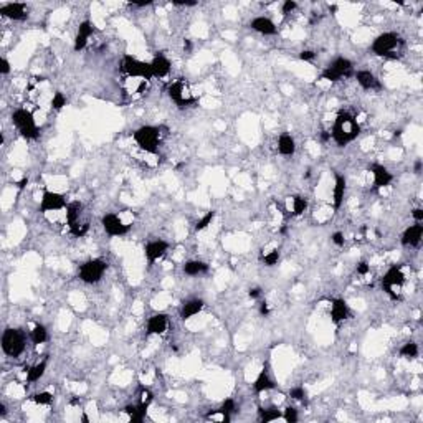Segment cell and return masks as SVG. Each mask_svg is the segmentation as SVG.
Segmentation results:
<instances>
[{
	"label": "cell",
	"mask_w": 423,
	"mask_h": 423,
	"mask_svg": "<svg viewBox=\"0 0 423 423\" xmlns=\"http://www.w3.org/2000/svg\"><path fill=\"white\" fill-rule=\"evenodd\" d=\"M359 134H361V126H359L357 119L347 111L339 112L332 129H331V137L339 147H346L349 142L357 139Z\"/></svg>",
	"instance_id": "cell-1"
},
{
	"label": "cell",
	"mask_w": 423,
	"mask_h": 423,
	"mask_svg": "<svg viewBox=\"0 0 423 423\" xmlns=\"http://www.w3.org/2000/svg\"><path fill=\"white\" fill-rule=\"evenodd\" d=\"M134 141L142 150L149 154H156L161 142V128L157 126H142L134 131Z\"/></svg>",
	"instance_id": "cell-2"
},
{
	"label": "cell",
	"mask_w": 423,
	"mask_h": 423,
	"mask_svg": "<svg viewBox=\"0 0 423 423\" xmlns=\"http://www.w3.org/2000/svg\"><path fill=\"white\" fill-rule=\"evenodd\" d=\"M2 350L8 357H20L25 350V332L22 329L8 328L2 334Z\"/></svg>",
	"instance_id": "cell-3"
},
{
	"label": "cell",
	"mask_w": 423,
	"mask_h": 423,
	"mask_svg": "<svg viewBox=\"0 0 423 423\" xmlns=\"http://www.w3.org/2000/svg\"><path fill=\"white\" fill-rule=\"evenodd\" d=\"M12 123L17 126L18 132L25 139H37L38 137V128H37L35 119H33V114L30 111L23 110V108L15 110L12 112Z\"/></svg>",
	"instance_id": "cell-4"
},
{
	"label": "cell",
	"mask_w": 423,
	"mask_h": 423,
	"mask_svg": "<svg viewBox=\"0 0 423 423\" xmlns=\"http://www.w3.org/2000/svg\"><path fill=\"white\" fill-rule=\"evenodd\" d=\"M354 65L349 58L339 56L321 73V79H328L331 83H336L344 76H352Z\"/></svg>",
	"instance_id": "cell-5"
},
{
	"label": "cell",
	"mask_w": 423,
	"mask_h": 423,
	"mask_svg": "<svg viewBox=\"0 0 423 423\" xmlns=\"http://www.w3.org/2000/svg\"><path fill=\"white\" fill-rule=\"evenodd\" d=\"M402 43L400 37L393 32H385L382 35H379L372 43V52L375 53L377 56H384V58H399L393 53V50L397 48V45Z\"/></svg>",
	"instance_id": "cell-6"
},
{
	"label": "cell",
	"mask_w": 423,
	"mask_h": 423,
	"mask_svg": "<svg viewBox=\"0 0 423 423\" xmlns=\"http://www.w3.org/2000/svg\"><path fill=\"white\" fill-rule=\"evenodd\" d=\"M108 270V263L101 258H94L83 263L79 266V279L86 284H94L103 278L104 271Z\"/></svg>",
	"instance_id": "cell-7"
},
{
	"label": "cell",
	"mask_w": 423,
	"mask_h": 423,
	"mask_svg": "<svg viewBox=\"0 0 423 423\" xmlns=\"http://www.w3.org/2000/svg\"><path fill=\"white\" fill-rule=\"evenodd\" d=\"M121 68H123V71H126L131 78H142V79H146V81L152 78V68H150V63L141 61L131 55H124L123 63H121Z\"/></svg>",
	"instance_id": "cell-8"
},
{
	"label": "cell",
	"mask_w": 423,
	"mask_h": 423,
	"mask_svg": "<svg viewBox=\"0 0 423 423\" xmlns=\"http://www.w3.org/2000/svg\"><path fill=\"white\" fill-rule=\"evenodd\" d=\"M404 283H405V275L404 271H402V266H397V265L392 266L390 270L384 275L382 281H380L382 290L387 293L392 299H399V294H397L395 290H400V288L404 286Z\"/></svg>",
	"instance_id": "cell-9"
},
{
	"label": "cell",
	"mask_w": 423,
	"mask_h": 423,
	"mask_svg": "<svg viewBox=\"0 0 423 423\" xmlns=\"http://www.w3.org/2000/svg\"><path fill=\"white\" fill-rule=\"evenodd\" d=\"M167 94H169V98L172 99L179 108H187L197 101L194 96L187 91V88L182 81H174L172 85L169 86V90H167Z\"/></svg>",
	"instance_id": "cell-10"
},
{
	"label": "cell",
	"mask_w": 423,
	"mask_h": 423,
	"mask_svg": "<svg viewBox=\"0 0 423 423\" xmlns=\"http://www.w3.org/2000/svg\"><path fill=\"white\" fill-rule=\"evenodd\" d=\"M101 225L104 232L110 237H123L131 230V225L123 223V220H121L116 213H106V215H103Z\"/></svg>",
	"instance_id": "cell-11"
},
{
	"label": "cell",
	"mask_w": 423,
	"mask_h": 423,
	"mask_svg": "<svg viewBox=\"0 0 423 423\" xmlns=\"http://www.w3.org/2000/svg\"><path fill=\"white\" fill-rule=\"evenodd\" d=\"M63 208H66V200L61 194L50 192V190L43 192V197H41V202H40V208H38L41 213L63 210Z\"/></svg>",
	"instance_id": "cell-12"
},
{
	"label": "cell",
	"mask_w": 423,
	"mask_h": 423,
	"mask_svg": "<svg viewBox=\"0 0 423 423\" xmlns=\"http://www.w3.org/2000/svg\"><path fill=\"white\" fill-rule=\"evenodd\" d=\"M0 15L10 20H17V22H23V20L28 18V10L27 7H25V3L14 2V3H7V5L0 7Z\"/></svg>",
	"instance_id": "cell-13"
},
{
	"label": "cell",
	"mask_w": 423,
	"mask_h": 423,
	"mask_svg": "<svg viewBox=\"0 0 423 423\" xmlns=\"http://www.w3.org/2000/svg\"><path fill=\"white\" fill-rule=\"evenodd\" d=\"M368 170L374 175V190H379V188L387 187L388 184L393 181V175L388 172L387 167L380 166V164H372L368 166Z\"/></svg>",
	"instance_id": "cell-14"
},
{
	"label": "cell",
	"mask_w": 423,
	"mask_h": 423,
	"mask_svg": "<svg viewBox=\"0 0 423 423\" xmlns=\"http://www.w3.org/2000/svg\"><path fill=\"white\" fill-rule=\"evenodd\" d=\"M169 250V243L164 241V240H154V241H149L144 248V253H146V258L147 261L152 265L156 259H159L161 257H164V253Z\"/></svg>",
	"instance_id": "cell-15"
},
{
	"label": "cell",
	"mask_w": 423,
	"mask_h": 423,
	"mask_svg": "<svg viewBox=\"0 0 423 423\" xmlns=\"http://www.w3.org/2000/svg\"><path fill=\"white\" fill-rule=\"evenodd\" d=\"M93 32H94V27H93V23H91L90 20H85V22L79 23L76 38H74V47H73L74 52H81V50L86 47L88 38L93 35Z\"/></svg>",
	"instance_id": "cell-16"
},
{
	"label": "cell",
	"mask_w": 423,
	"mask_h": 423,
	"mask_svg": "<svg viewBox=\"0 0 423 423\" xmlns=\"http://www.w3.org/2000/svg\"><path fill=\"white\" fill-rule=\"evenodd\" d=\"M422 237H423V225L415 223V225H410V227L405 230L400 241L404 246H418L422 241Z\"/></svg>",
	"instance_id": "cell-17"
},
{
	"label": "cell",
	"mask_w": 423,
	"mask_h": 423,
	"mask_svg": "<svg viewBox=\"0 0 423 423\" xmlns=\"http://www.w3.org/2000/svg\"><path fill=\"white\" fill-rule=\"evenodd\" d=\"M167 324H169L167 314H164V313L154 314V316H150L149 321H147V334H149V336L164 334L166 329H167Z\"/></svg>",
	"instance_id": "cell-18"
},
{
	"label": "cell",
	"mask_w": 423,
	"mask_h": 423,
	"mask_svg": "<svg viewBox=\"0 0 423 423\" xmlns=\"http://www.w3.org/2000/svg\"><path fill=\"white\" fill-rule=\"evenodd\" d=\"M250 28H253L255 32L261 33V35H275L278 32L275 22L268 17H257L250 22Z\"/></svg>",
	"instance_id": "cell-19"
},
{
	"label": "cell",
	"mask_w": 423,
	"mask_h": 423,
	"mask_svg": "<svg viewBox=\"0 0 423 423\" xmlns=\"http://www.w3.org/2000/svg\"><path fill=\"white\" fill-rule=\"evenodd\" d=\"M150 68H152V76L156 78H164L170 73V61L169 58H166L162 53L154 56V60L150 61Z\"/></svg>",
	"instance_id": "cell-20"
},
{
	"label": "cell",
	"mask_w": 423,
	"mask_h": 423,
	"mask_svg": "<svg viewBox=\"0 0 423 423\" xmlns=\"http://www.w3.org/2000/svg\"><path fill=\"white\" fill-rule=\"evenodd\" d=\"M354 76H355L357 83L364 88V90H380L379 79H377L375 74L370 73V71L359 70V71H355V73H354Z\"/></svg>",
	"instance_id": "cell-21"
},
{
	"label": "cell",
	"mask_w": 423,
	"mask_h": 423,
	"mask_svg": "<svg viewBox=\"0 0 423 423\" xmlns=\"http://www.w3.org/2000/svg\"><path fill=\"white\" fill-rule=\"evenodd\" d=\"M205 303L202 299H188L184 303V306L181 308V319L187 321L190 319L192 316H195V314H199L200 311L203 309Z\"/></svg>",
	"instance_id": "cell-22"
},
{
	"label": "cell",
	"mask_w": 423,
	"mask_h": 423,
	"mask_svg": "<svg viewBox=\"0 0 423 423\" xmlns=\"http://www.w3.org/2000/svg\"><path fill=\"white\" fill-rule=\"evenodd\" d=\"M349 314V308H347V303L344 299H334L332 301V308H331V317H332L334 324H339L347 317Z\"/></svg>",
	"instance_id": "cell-23"
},
{
	"label": "cell",
	"mask_w": 423,
	"mask_h": 423,
	"mask_svg": "<svg viewBox=\"0 0 423 423\" xmlns=\"http://www.w3.org/2000/svg\"><path fill=\"white\" fill-rule=\"evenodd\" d=\"M346 194V177L341 174H336V184H334V210L341 208L342 202H344Z\"/></svg>",
	"instance_id": "cell-24"
},
{
	"label": "cell",
	"mask_w": 423,
	"mask_h": 423,
	"mask_svg": "<svg viewBox=\"0 0 423 423\" xmlns=\"http://www.w3.org/2000/svg\"><path fill=\"white\" fill-rule=\"evenodd\" d=\"M275 387H276V384L273 382V380H271V377H270V374H268V370H266V368H263V370L259 372V375L257 377V380H255V384H253L255 392L261 393V392H266V390H270V388H275Z\"/></svg>",
	"instance_id": "cell-25"
},
{
	"label": "cell",
	"mask_w": 423,
	"mask_h": 423,
	"mask_svg": "<svg viewBox=\"0 0 423 423\" xmlns=\"http://www.w3.org/2000/svg\"><path fill=\"white\" fill-rule=\"evenodd\" d=\"M81 212H83V203L78 202V200L66 205V223H68V227H73L74 223H78L79 217H81Z\"/></svg>",
	"instance_id": "cell-26"
},
{
	"label": "cell",
	"mask_w": 423,
	"mask_h": 423,
	"mask_svg": "<svg viewBox=\"0 0 423 423\" xmlns=\"http://www.w3.org/2000/svg\"><path fill=\"white\" fill-rule=\"evenodd\" d=\"M278 150H279V154H281V156H286V157H290V156H293V154H294L296 142L290 136V134H281V136H279V139H278Z\"/></svg>",
	"instance_id": "cell-27"
},
{
	"label": "cell",
	"mask_w": 423,
	"mask_h": 423,
	"mask_svg": "<svg viewBox=\"0 0 423 423\" xmlns=\"http://www.w3.org/2000/svg\"><path fill=\"white\" fill-rule=\"evenodd\" d=\"M208 271V265L203 261H199V259H194V261H187L184 265V273L188 276H199L203 275Z\"/></svg>",
	"instance_id": "cell-28"
},
{
	"label": "cell",
	"mask_w": 423,
	"mask_h": 423,
	"mask_svg": "<svg viewBox=\"0 0 423 423\" xmlns=\"http://www.w3.org/2000/svg\"><path fill=\"white\" fill-rule=\"evenodd\" d=\"M45 370H47V361H41L38 362L37 366L30 367L27 370V382H37V380H40L41 377H43Z\"/></svg>",
	"instance_id": "cell-29"
},
{
	"label": "cell",
	"mask_w": 423,
	"mask_h": 423,
	"mask_svg": "<svg viewBox=\"0 0 423 423\" xmlns=\"http://www.w3.org/2000/svg\"><path fill=\"white\" fill-rule=\"evenodd\" d=\"M258 413H259V420L263 423H268V422H273V420H278V418H283V413L279 412L278 408H258Z\"/></svg>",
	"instance_id": "cell-30"
},
{
	"label": "cell",
	"mask_w": 423,
	"mask_h": 423,
	"mask_svg": "<svg viewBox=\"0 0 423 423\" xmlns=\"http://www.w3.org/2000/svg\"><path fill=\"white\" fill-rule=\"evenodd\" d=\"M30 337H32L33 344H43V342L48 339V332H47V329H45V326L37 324L35 328H33V331H32Z\"/></svg>",
	"instance_id": "cell-31"
},
{
	"label": "cell",
	"mask_w": 423,
	"mask_h": 423,
	"mask_svg": "<svg viewBox=\"0 0 423 423\" xmlns=\"http://www.w3.org/2000/svg\"><path fill=\"white\" fill-rule=\"evenodd\" d=\"M400 355H402V357H407V359L417 357V355H418V346L413 341L405 342V344L402 346V349H400Z\"/></svg>",
	"instance_id": "cell-32"
},
{
	"label": "cell",
	"mask_w": 423,
	"mask_h": 423,
	"mask_svg": "<svg viewBox=\"0 0 423 423\" xmlns=\"http://www.w3.org/2000/svg\"><path fill=\"white\" fill-rule=\"evenodd\" d=\"M220 413L223 415V422L228 423L230 422V415H232L233 412H235V400L233 399H227L221 404V407L219 408Z\"/></svg>",
	"instance_id": "cell-33"
},
{
	"label": "cell",
	"mask_w": 423,
	"mask_h": 423,
	"mask_svg": "<svg viewBox=\"0 0 423 423\" xmlns=\"http://www.w3.org/2000/svg\"><path fill=\"white\" fill-rule=\"evenodd\" d=\"M215 215H217L215 210H210V212L205 213L202 219H200L195 223V230H197V232H200V230H205V228L208 227V225H212V221H213V219H215Z\"/></svg>",
	"instance_id": "cell-34"
},
{
	"label": "cell",
	"mask_w": 423,
	"mask_h": 423,
	"mask_svg": "<svg viewBox=\"0 0 423 423\" xmlns=\"http://www.w3.org/2000/svg\"><path fill=\"white\" fill-rule=\"evenodd\" d=\"M88 230H90V223H88V221H83V223L81 221H78V223H74L73 227H70V232L73 233L76 238L85 237L88 233Z\"/></svg>",
	"instance_id": "cell-35"
},
{
	"label": "cell",
	"mask_w": 423,
	"mask_h": 423,
	"mask_svg": "<svg viewBox=\"0 0 423 423\" xmlns=\"http://www.w3.org/2000/svg\"><path fill=\"white\" fill-rule=\"evenodd\" d=\"M308 208V202L303 199V197H293V213L294 215H301V213H304V210Z\"/></svg>",
	"instance_id": "cell-36"
},
{
	"label": "cell",
	"mask_w": 423,
	"mask_h": 423,
	"mask_svg": "<svg viewBox=\"0 0 423 423\" xmlns=\"http://www.w3.org/2000/svg\"><path fill=\"white\" fill-rule=\"evenodd\" d=\"M261 261L265 263L266 266H275V265H278V261H279V251H278V250H271L268 255H263V257H261Z\"/></svg>",
	"instance_id": "cell-37"
},
{
	"label": "cell",
	"mask_w": 423,
	"mask_h": 423,
	"mask_svg": "<svg viewBox=\"0 0 423 423\" xmlns=\"http://www.w3.org/2000/svg\"><path fill=\"white\" fill-rule=\"evenodd\" d=\"M63 106H66V98L63 93L56 91V93L53 94V99H52V108L55 111H60V110H63Z\"/></svg>",
	"instance_id": "cell-38"
},
{
	"label": "cell",
	"mask_w": 423,
	"mask_h": 423,
	"mask_svg": "<svg viewBox=\"0 0 423 423\" xmlns=\"http://www.w3.org/2000/svg\"><path fill=\"white\" fill-rule=\"evenodd\" d=\"M52 400H53V395L50 392H40L33 395V402L38 405H48L52 404Z\"/></svg>",
	"instance_id": "cell-39"
},
{
	"label": "cell",
	"mask_w": 423,
	"mask_h": 423,
	"mask_svg": "<svg viewBox=\"0 0 423 423\" xmlns=\"http://www.w3.org/2000/svg\"><path fill=\"white\" fill-rule=\"evenodd\" d=\"M283 420L288 423H296L298 422V410L294 407H288L283 413Z\"/></svg>",
	"instance_id": "cell-40"
},
{
	"label": "cell",
	"mask_w": 423,
	"mask_h": 423,
	"mask_svg": "<svg viewBox=\"0 0 423 423\" xmlns=\"http://www.w3.org/2000/svg\"><path fill=\"white\" fill-rule=\"evenodd\" d=\"M290 397L294 400H299V402H304L306 400V390L303 387H293L290 390Z\"/></svg>",
	"instance_id": "cell-41"
},
{
	"label": "cell",
	"mask_w": 423,
	"mask_h": 423,
	"mask_svg": "<svg viewBox=\"0 0 423 423\" xmlns=\"http://www.w3.org/2000/svg\"><path fill=\"white\" fill-rule=\"evenodd\" d=\"M296 7H298V3H296L294 0H286V2L283 3V8H281L283 15H288V14H291L293 10H296Z\"/></svg>",
	"instance_id": "cell-42"
},
{
	"label": "cell",
	"mask_w": 423,
	"mask_h": 423,
	"mask_svg": "<svg viewBox=\"0 0 423 423\" xmlns=\"http://www.w3.org/2000/svg\"><path fill=\"white\" fill-rule=\"evenodd\" d=\"M331 240H332V243L336 246H344V243H346V238H344V235H342L341 232H336V233H332V237H331Z\"/></svg>",
	"instance_id": "cell-43"
},
{
	"label": "cell",
	"mask_w": 423,
	"mask_h": 423,
	"mask_svg": "<svg viewBox=\"0 0 423 423\" xmlns=\"http://www.w3.org/2000/svg\"><path fill=\"white\" fill-rule=\"evenodd\" d=\"M314 56H316V53H314L313 50H303V52L299 53V60L303 61H311L314 60Z\"/></svg>",
	"instance_id": "cell-44"
},
{
	"label": "cell",
	"mask_w": 423,
	"mask_h": 423,
	"mask_svg": "<svg viewBox=\"0 0 423 423\" xmlns=\"http://www.w3.org/2000/svg\"><path fill=\"white\" fill-rule=\"evenodd\" d=\"M0 73L8 74L10 73V61L7 58H0Z\"/></svg>",
	"instance_id": "cell-45"
},
{
	"label": "cell",
	"mask_w": 423,
	"mask_h": 423,
	"mask_svg": "<svg viewBox=\"0 0 423 423\" xmlns=\"http://www.w3.org/2000/svg\"><path fill=\"white\" fill-rule=\"evenodd\" d=\"M368 271H370V266H368V263L367 261H361L357 265V273L359 275H367Z\"/></svg>",
	"instance_id": "cell-46"
},
{
	"label": "cell",
	"mask_w": 423,
	"mask_h": 423,
	"mask_svg": "<svg viewBox=\"0 0 423 423\" xmlns=\"http://www.w3.org/2000/svg\"><path fill=\"white\" fill-rule=\"evenodd\" d=\"M172 3L177 7H195L197 5V2H194V0H190V2H188V0H174Z\"/></svg>",
	"instance_id": "cell-47"
},
{
	"label": "cell",
	"mask_w": 423,
	"mask_h": 423,
	"mask_svg": "<svg viewBox=\"0 0 423 423\" xmlns=\"http://www.w3.org/2000/svg\"><path fill=\"white\" fill-rule=\"evenodd\" d=\"M412 217L415 219L417 223H422V221H423V208H413Z\"/></svg>",
	"instance_id": "cell-48"
},
{
	"label": "cell",
	"mask_w": 423,
	"mask_h": 423,
	"mask_svg": "<svg viewBox=\"0 0 423 423\" xmlns=\"http://www.w3.org/2000/svg\"><path fill=\"white\" fill-rule=\"evenodd\" d=\"M259 294H261V290H259V288H251V290L248 291V296L251 299H257Z\"/></svg>",
	"instance_id": "cell-49"
},
{
	"label": "cell",
	"mask_w": 423,
	"mask_h": 423,
	"mask_svg": "<svg viewBox=\"0 0 423 423\" xmlns=\"http://www.w3.org/2000/svg\"><path fill=\"white\" fill-rule=\"evenodd\" d=\"M259 313H261V316H268V313H270V309H268V304H266V303H261V304H259Z\"/></svg>",
	"instance_id": "cell-50"
},
{
	"label": "cell",
	"mask_w": 423,
	"mask_h": 423,
	"mask_svg": "<svg viewBox=\"0 0 423 423\" xmlns=\"http://www.w3.org/2000/svg\"><path fill=\"white\" fill-rule=\"evenodd\" d=\"M150 3H152V0H146V2H132L131 5L132 7H147V5H150Z\"/></svg>",
	"instance_id": "cell-51"
},
{
	"label": "cell",
	"mask_w": 423,
	"mask_h": 423,
	"mask_svg": "<svg viewBox=\"0 0 423 423\" xmlns=\"http://www.w3.org/2000/svg\"><path fill=\"white\" fill-rule=\"evenodd\" d=\"M27 184H28V179L23 177L22 181L17 182V188H18V190H22V188H25V185H27Z\"/></svg>",
	"instance_id": "cell-52"
},
{
	"label": "cell",
	"mask_w": 423,
	"mask_h": 423,
	"mask_svg": "<svg viewBox=\"0 0 423 423\" xmlns=\"http://www.w3.org/2000/svg\"><path fill=\"white\" fill-rule=\"evenodd\" d=\"M422 167H423V162H422V161H417V162H415V167H413V170H415V174H422Z\"/></svg>",
	"instance_id": "cell-53"
},
{
	"label": "cell",
	"mask_w": 423,
	"mask_h": 423,
	"mask_svg": "<svg viewBox=\"0 0 423 423\" xmlns=\"http://www.w3.org/2000/svg\"><path fill=\"white\" fill-rule=\"evenodd\" d=\"M5 412H7V410H5V405H3V404H0V418H2V417H5Z\"/></svg>",
	"instance_id": "cell-54"
},
{
	"label": "cell",
	"mask_w": 423,
	"mask_h": 423,
	"mask_svg": "<svg viewBox=\"0 0 423 423\" xmlns=\"http://www.w3.org/2000/svg\"><path fill=\"white\" fill-rule=\"evenodd\" d=\"M321 139H322V141H329V139H331V132H322Z\"/></svg>",
	"instance_id": "cell-55"
},
{
	"label": "cell",
	"mask_w": 423,
	"mask_h": 423,
	"mask_svg": "<svg viewBox=\"0 0 423 423\" xmlns=\"http://www.w3.org/2000/svg\"><path fill=\"white\" fill-rule=\"evenodd\" d=\"M184 48H185V50H190V48H192L190 41H188V40H185V41H184Z\"/></svg>",
	"instance_id": "cell-56"
},
{
	"label": "cell",
	"mask_w": 423,
	"mask_h": 423,
	"mask_svg": "<svg viewBox=\"0 0 423 423\" xmlns=\"http://www.w3.org/2000/svg\"><path fill=\"white\" fill-rule=\"evenodd\" d=\"M329 10L334 14V12H337V7H336V5H332V7H329Z\"/></svg>",
	"instance_id": "cell-57"
}]
</instances>
